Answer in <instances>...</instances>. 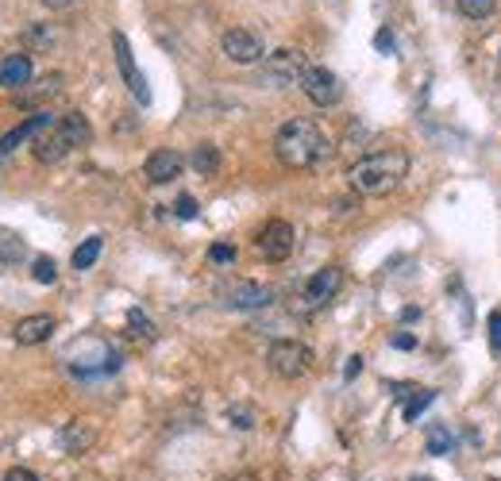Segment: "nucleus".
Listing matches in <instances>:
<instances>
[{
	"mask_svg": "<svg viewBox=\"0 0 501 481\" xmlns=\"http://www.w3.org/2000/svg\"><path fill=\"white\" fill-rule=\"evenodd\" d=\"M494 8H497V0H459V12L467 20H486V16H494Z\"/></svg>",
	"mask_w": 501,
	"mask_h": 481,
	"instance_id": "412c9836",
	"label": "nucleus"
},
{
	"mask_svg": "<svg viewBox=\"0 0 501 481\" xmlns=\"http://www.w3.org/2000/svg\"><path fill=\"white\" fill-rule=\"evenodd\" d=\"M305 54L301 51H274L270 54V62H266V81H274V85H301V78H305Z\"/></svg>",
	"mask_w": 501,
	"mask_h": 481,
	"instance_id": "6e6552de",
	"label": "nucleus"
},
{
	"mask_svg": "<svg viewBox=\"0 0 501 481\" xmlns=\"http://www.w3.org/2000/svg\"><path fill=\"white\" fill-rule=\"evenodd\" d=\"M301 89H305V97L312 100L317 108H332L336 100H339V78L332 74V69H324V66H309L305 69V78H301Z\"/></svg>",
	"mask_w": 501,
	"mask_h": 481,
	"instance_id": "39448f33",
	"label": "nucleus"
},
{
	"mask_svg": "<svg viewBox=\"0 0 501 481\" xmlns=\"http://www.w3.org/2000/svg\"><path fill=\"white\" fill-rule=\"evenodd\" d=\"M27 81H32V58L27 54L0 58V85H5V89H23Z\"/></svg>",
	"mask_w": 501,
	"mask_h": 481,
	"instance_id": "2eb2a0df",
	"label": "nucleus"
},
{
	"mask_svg": "<svg viewBox=\"0 0 501 481\" xmlns=\"http://www.w3.org/2000/svg\"><path fill=\"white\" fill-rule=\"evenodd\" d=\"M209 262H217V266H227V262H236V246H232V243H212V246H209Z\"/></svg>",
	"mask_w": 501,
	"mask_h": 481,
	"instance_id": "393cba45",
	"label": "nucleus"
},
{
	"mask_svg": "<svg viewBox=\"0 0 501 481\" xmlns=\"http://www.w3.org/2000/svg\"><path fill=\"white\" fill-rule=\"evenodd\" d=\"M405 173H409V154L390 147V151L359 158V162L348 170V181L355 193H363V197H385L405 181Z\"/></svg>",
	"mask_w": 501,
	"mask_h": 481,
	"instance_id": "f03ea898",
	"label": "nucleus"
},
{
	"mask_svg": "<svg viewBox=\"0 0 501 481\" xmlns=\"http://www.w3.org/2000/svg\"><path fill=\"white\" fill-rule=\"evenodd\" d=\"M266 362H270V370H274L278 377L293 382V377L309 374V366H312V351H309L305 343H297V339H278V343H270Z\"/></svg>",
	"mask_w": 501,
	"mask_h": 481,
	"instance_id": "20e7f679",
	"label": "nucleus"
},
{
	"mask_svg": "<svg viewBox=\"0 0 501 481\" xmlns=\"http://www.w3.org/2000/svg\"><path fill=\"white\" fill-rule=\"evenodd\" d=\"M35 282L39 285H54V282H59V266H54V258H47V254H42V258H35Z\"/></svg>",
	"mask_w": 501,
	"mask_h": 481,
	"instance_id": "b1692460",
	"label": "nucleus"
},
{
	"mask_svg": "<svg viewBox=\"0 0 501 481\" xmlns=\"http://www.w3.org/2000/svg\"><path fill=\"white\" fill-rule=\"evenodd\" d=\"M432 401H436V393H432V389H417V397H413V401L405 404V424H413V420H417Z\"/></svg>",
	"mask_w": 501,
	"mask_h": 481,
	"instance_id": "5701e85b",
	"label": "nucleus"
},
{
	"mask_svg": "<svg viewBox=\"0 0 501 481\" xmlns=\"http://www.w3.org/2000/svg\"><path fill=\"white\" fill-rule=\"evenodd\" d=\"M227 420H232L236 428H243V431L255 428V412H251V408H227Z\"/></svg>",
	"mask_w": 501,
	"mask_h": 481,
	"instance_id": "a878e982",
	"label": "nucleus"
},
{
	"mask_svg": "<svg viewBox=\"0 0 501 481\" xmlns=\"http://www.w3.org/2000/svg\"><path fill=\"white\" fill-rule=\"evenodd\" d=\"M401 319H405V324H413V319H421V309H405V312H401Z\"/></svg>",
	"mask_w": 501,
	"mask_h": 481,
	"instance_id": "473e14b6",
	"label": "nucleus"
},
{
	"mask_svg": "<svg viewBox=\"0 0 501 481\" xmlns=\"http://www.w3.org/2000/svg\"><path fill=\"white\" fill-rule=\"evenodd\" d=\"M375 47H378V51H394V35H390V32H378Z\"/></svg>",
	"mask_w": 501,
	"mask_h": 481,
	"instance_id": "2f4dec72",
	"label": "nucleus"
},
{
	"mask_svg": "<svg viewBox=\"0 0 501 481\" xmlns=\"http://www.w3.org/2000/svg\"><path fill=\"white\" fill-rule=\"evenodd\" d=\"M359 370H363V358H359V355H351V358H348V366H343V377L351 382V377H359Z\"/></svg>",
	"mask_w": 501,
	"mask_h": 481,
	"instance_id": "c756f323",
	"label": "nucleus"
},
{
	"mask_svg": "<svg viewBox=\"0 0 501 481\" xmlns=\"http://www.w3.org/2000/svg\"><path fill=\"white\" fill-rule=\"evenodd\" d=\"M112 51H116V66H120V74H124V81H127V89H132V97L139 100V105H151L147 78L139 74V66H135L132 47H127V35H124V32H116V35H112Z\"/></svg>",
	"mask_w": 501,
	"mask_h": 481,
	"instance_id": "423d86ee",
	"label": "nucleus"
},
{
	"mask_svg": "<svg viewBox=\"0 0 501 481\" xmlns=\"http://www.w3.org/2000/svg\"><path fill=\"white\" fill-rule=\"evenodd\" d=\"M413 481H432V477H413Z\"/></svg>",
	"mask_w": 501,
	"mask_h": 481,
	"instance_id": "f704fd0d",
	"label": "nucleus"
},
{
	"mask_svg": "<svg viewBox=\"0 0 501 481\" xmlns=\"http://www.w3.org/2000/svg\"><path fill=\"white\" fill-rule=\"evenodd\" d=\"M274 301V289L259 285V282H236L224 289V304L227 309H266Z\"/></svg>",
	"mask_w": 501,
	"mask_h": 481,
	"instance_id": "9b49d317",
	"label": "nucleus"
},
{
	"mask_svg": "<svg viewBox=\"0 0 501 481\" xmlns=\"http://www.w3.org/2000/svg\"><path fill=\"white\" fill-rule=\"evenodd\" d=\"M54 124H59V120H54L51 112H35V116H27V120H23L20 127H12L8 135L0 139V154H12V151L20 147V143H27V139H39L42 131H51Z\"/></svg>",
	"mask_w": 501,
	"mask_h": 481,
	"instance_id": "f8f14e48",
	"label": "nucleus"
},
{
	"mask_svg": "<svg viewBox=\"0 0 501 481\" xmlns=\"http://www.w3.org/2000/svg\"><path fill=\"white\" fill-rule=\"evenodd\" d=\"M42 5H47V8H70L74 0H42Z\"/></svg>",
	"mask_w": 501,
	"mask_h": 481,
	"instance_id": "72a5a7b5",
	"label": "nucleus"
},
{
	"mask_svg": "<svg viewBox=\"0 0 501 481\" xmlns=\"http://www.w3.org/2000/svg\"><path fill=\"white\" fill-rule=\"evenodd\" d=\"M451 431L448 428H443V424H432V428H428V455H448V450H451Z\"/></svg>",
	"mask_w": 501,
	"mask_h": 481,
	"instance_id": "aec40b11",
	"label": "nucleus"
},
{
	"mask_svg": "<svg viewBox=\"0 0 501 481\" xmlns=\"http://www.w3.org/2000/svg\"><path fill=\"white\" fill-rule=\"evenodd\" d=\"M100 246H105V243H100V236L85 239L78 251H74V270H93V262L100 258Z\"/></svg>",
	"mask_w": 501,
	"mask_h": 481,
	"instance_id": "6ab92c4d",
	"label": "nucleus"
},
{
	"mask_svg": "<svg viewBox=\"0 0 501 481\" xmlns=\"http://www.w3.org/2000/svg\"><path fill=\"white\" fill-rule=\"evenodd\" d=\"M339 285H343V270L339 266H324L305 282V297H301V301H305V309H324V304L339 293Z\"/></svg>",
	"mask_w": 501,
	"mask_h": 481,
	"instance_id": "1a4fd4ad",
	"label": "nucleus"
},
{
	"mask_svg": "<svg viewBox=\"0 0 501 481\" xmlns=\"http://www.w3.org/2000/svg\"><path fill=\"white\" fill-rule=\"evenodd\" d=\"M490 351L501 355V312H490Z\"/></svg>",
	"mask_w": 501,
	"mask_h": 481,
	"instance_id": "bb28decb",
	"label": "nucleus"
},
{
	"mask_svg": "<svg viewBox=\"0 0 501 481\" xmlns=\"http://www.w3.org/2000/svg\"><path fill=\"white\" fill-rule=\"evenodd\" d=\"M232 481H251V477H232Z\"/></svg>",
	"mask_w": 501,
	"mask_h": 481,
	"instance_id": "c9c22d12",
	"label": "nucleus"
},
{
	"mask_svg": "<svg viewBox=\"0 0 501 481\" xmlns=\"http://www.w3.org/2000/svg\"><path fill=\"white\" fill-rule=\"evenodd\" d=\"M259 251H263V258H270V262H285L293 254V243H297V236H293V224H285V220H270L263 231H259Z\"/></svg>",
	"mask_w": 501,
	"mask_h": 481,
	"instance_id": "0eeeda50",
	"label": "nucleus"
},
{
	"mask_svg": "<svg viewBox=\"0 0 501 481\" xmlns=\"http://www.w3.org/2000/svg\"><path fill=\"white\" fill-rule=\"evenodd\" d=\"M224 54L239 66H251V62H259L266 51H263V39L255 32H247V27H232V32H224Z\"/></svg>",
	"mask_w": 501,
	"mask_h": 481,
	"instance_id": "9d476101",
	"label": "nucleus"
},
{
	"mask_svg": "<svg viewBox=\"0 0 501 481\" xmlns=\"http://www.w3.org/2000/svg\"><path fill=\"white\" fill-rule=\"evenodd\" d=\"M193 170L200 173V178H212V173L220 170V151L212 147V143H200V147L193 151Z\"/></svg>",
	"mask_w": 501,
	"mask_h": 481,
	"instance_id": "f3484780",
	"label": "nucleus"
},
{
	"mask_svg": "<svg viewBox=\"0 0 501 481\" xmlns=\"http://www.w3.org/2000/svg\"><path fill=\"white\" fill-rule=\"evenodd\" d=\"M185 170V158L178 154V151H154L151 158H147V166H143V173H147V181L151 185H166V181H174L178 173Z\"/></svg>",
	"mask_w": 501,
	"mask_h": 481,
	"instance_id": "ddd939ff",
	"label": "nucleus"
},
{
	"mask_svg": "<svg viewBox=\"0 0 501 481\" xmlns=\"http://www.w3.org/2000/svg\"><path fill=\"white\" fill-rule=\"evenodd\" d=\"M89 139H93L89 120H85L81 112H66L51 131H42V135L35 139V158H39V162H62L70 151L85 147Z\"/></svg>",
	"mask_w": 501,
	"mask_h": 481,
	"instance_id": "7ed1b4c3",
	"label": "nucleus"
},
{
	"mask_svg": "<svg viewBox=\"0 0 501 481\" xmlns=\"http://www.w3.org/2000/svg\"><path fill=\"white\" fill-rule=\"evenodd\" d=\"M5 481H39L32 470H23V466H16V470H8L5 474Z\"/></svg>",
	"mask_w": 501,
	"mask_h": 481,
	"instance_id": "7c9ffc66",
	"label": "nucleus"
},
{
	"mask_svg": "<svg viewBox=\"0 0 501 481\" xmlns=\"http://www.w3.org/2000/svg\"><path fill=\"white\" fill-rule=\"evenodd\" d=\"M27 254V246L20 236H12V231H0V273H5V266H12V262H20Z\"/></svg>",
	"mask_w": 501,
	"mask_h": 481,
	"instance_id": "a211bd4d",
	"label": "nucleus"
},
{
	"mask_svg": "<svg viewBox=\"0 0 501 481\" xmlns=\"http://www.w3.org/2000/svg\"><path fill=\"white\" fill-rule=\"evenodd\" d=\"M97 443V428L89 424V420H70L66 431H62V447L70 450V455H85Z\"/></svg>",
	"mask_w": 501,
	"mask_h": 481,
	"instance_id": "dca6fc26",
	"label": "nucleus"
},
{
	"mask_svg": "<svg viewBox=\"0 0 501 481\" xmlns=\"http://www.w3.org/2000/svg\"><path fill=\"white\" fill-rule=\"evenodd\" d=\"M174 212L181 216V220H193V216H197V200H193L190 193H185V197H178V204H174Z\"/></svg>",
	"mask_w": 501,
	"mask_h": 481,
	"instance_id": "cd10ccee",
	"label": "nucleus"
},
{
	"mask_svg": "<svg viewBox=\"0 0 501 481\" xmlns=\"http://www.w3.org/2000/svg\"><path fill=\"white\" fill-rule=\"evenodd\" d=\"M127 335H135V339H154V324L139 309L127 312Z\"/></svg>",
	"mask_w": 501,
	"mask_h": 481,
	"instance_id": "4be33fe9",
	"label": "nucleus"
},
{
	"mask_svg": "<svg viewBox=\"0 0 501 481\" xmlns=\"http://www.w3.org/2000/svg\"><path fill=\"white\" fill-rule=\"evenodd\" d=\"M390 343L397 347V351H413V347H417V339H413L409 331H397V335H390Z\"/></svg>",
	"mask_w": 501,
	"mask_h": 481,
	"instance_id": "c85d7f7f",
	"label": "nucleus"
},
{
	"mask_svg": "<svg viewBox=\"0 0 501 481\" xmlns=\"http://www.w3.org/2000/svg\"><path fill=\"white\" fill-rule=\"evenodd\" d=\"M54 335V316H23L20 324H16V331H12V339H16L20 347H39V343H47Z\"/></svg>",
	"mask_w": 501,
	"mask_h": 481,
	"instance_id": "4468645a",
	"label": "nucleus"
},
{
	"mask_svg": "<svg viewBox=\"0 0 501 481\" xmlns=\"http://www.w3.org/2000/svg\"><path fill=\"white\" fill-rule=\"evenodd\" d=\"M274 154H278V162L290 166V170H312L332 154V139H328L312 120H290V124L278 127Z\"/></svg>",
	"mask_w": 501,
	"mask_h": 481,
	"instance_id": "f257e3e1",
	"label": "nucleus"
}]
</instances>
